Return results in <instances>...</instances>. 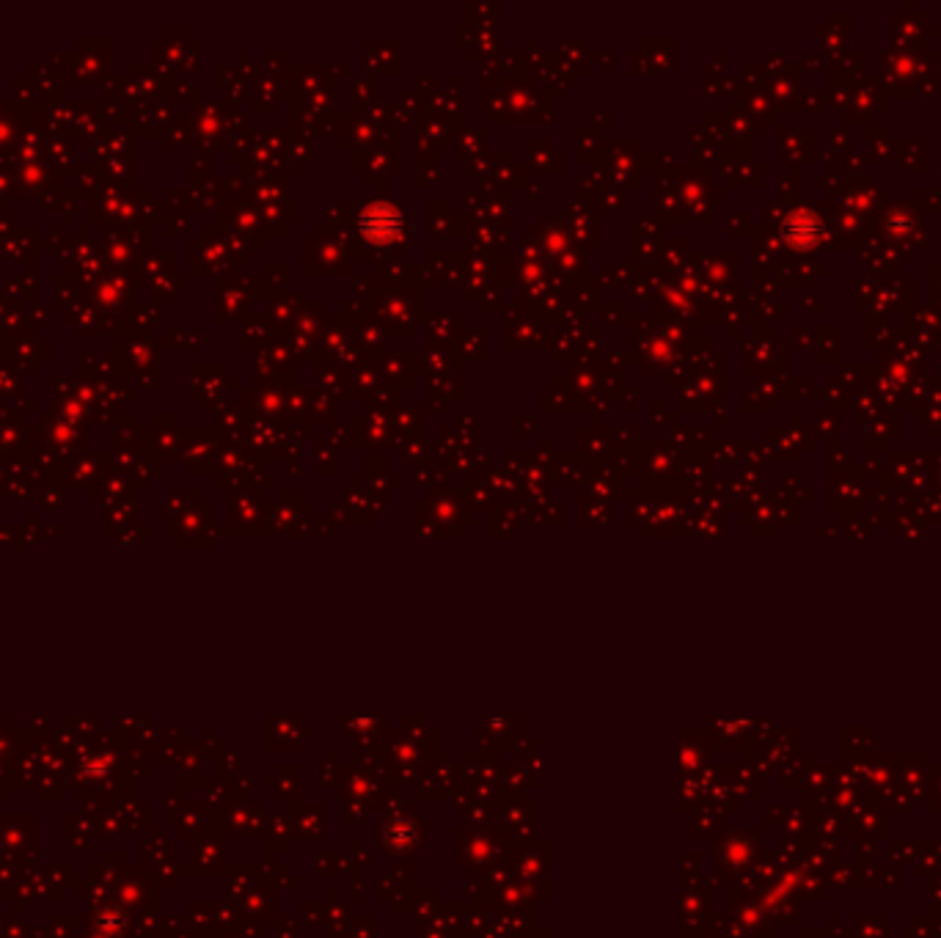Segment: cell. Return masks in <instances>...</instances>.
I'll return each instance as SVG.
<instances>
[{"instance_id": "obj_1", "label": "cell", "mask_w": 941, "mask_h": 938, "mask_svg": "<svg viewBox=\"0 0 941 938\" xmlns=\"http://www.w3.org/2000/svg\"><path fill=\"white\" fill-rule=\"evenodd\" d=\"M113 39H78L75 50H56L53 67L64 80V86L94 83L102 86L113 75Z\"/></svg>"}, {"instance_id": "obj_2", "label": "cell", "mask_w": 941, "mask_h": 938, "mask_svg": "<svg viewBox=\"0 0 941 938\" xmlns=\"http://www.w3.org/2000/svg\"><path fill=\"white\" fill-rule=\"evenodd\" d=\"M36 432H39L36 468L64 471L69 463H75L78 457L89 454V432L78 430L72 424H64L53 413L36 421Z\"/></svg>"}, {"instance_id": "obj_3", "label": "cell", "mask_w": 941, "mask_h": 938, "mask_svg": "<svg viewBox=\"0 0 941 938\" xmlns=\"http://www.w3.org/2000/svg\"><path fill=\"white\" fill-rule=\"evenodd\" d=\"M133 276L130 273H113L105 270L89 289H86V298L97 306V309L116 325V331L124 328V314H130V303H133Z\"/></svg>"}, {"instance_id": "obj_4", "label": "cell", "mask_w": 941, "mask_h": 938, "mask_svg": "<svg viewBox=\"0 0 941 938\" xmlns=\"http://www.w3.org/2000/svg\"><path fill=\"white\" fill-rule=\"evenodd\" d=\"M113 355H116V364L122 377H135V380H144L152 366L157 369V355H155V342H149V336L133 328H119L116 331V344H113Z\"/></svg>"}, {"instance_id": "obj_5", "label": "cell", "mask_w": 941, "mask_h": 938, "mask_svg": "<svg viewBox=\"0 0 941 938\" xmlns=\"http://www.w3.org/2000/svg\"><path fill=\"white\" fill-rule=\"evenodd\" d=\"M146 226L133 223V226H111L102 237V254H105V270L113 273H130L138 254L144 251Z\"/></svg>"}, {"instance_id": "obj_6", "label": "cell", "mask_w": 941, "mask_h": 938, "mask_svg": "<svg viewBox=\"0 0 941 938\" xmlns=\"http://www.w3.org/2000/svg\"><path fill=\"white\" fill-rule=\"evenodd\" d=\"M53 342L42 333H25L12 339V366L20 369L23 375H36L39 366L50 361Z\"/></svg>"}, {"instance_id": "obj_7", "label": "cell", "mask_w": 941, "mask_h": 938, "mask_svg": "<svg viewBox=\"0 0 941 938\" xmlns=\"http://www.w3.org/2000/svg\"><path fill=\"white\" fill-rule=\"evenodd\" d=\"M111 474V452H89L78 457L75 463H69L61 471L64 487H94L102 476Z\"/></svg>"}, {"instance_id": "obj_8", "label": "cell", "mask_w": 941, "mask_h": 938, "mask_svg": "<svg viewBox=\"0 0 941 938\" xmlns=\"http://www.w3.org/2000/svg\"><path fill=\"white\" fill-rule=\"evenodd\" d=\"M14 182H17V199L42 196V193L53 188V185H64V182L56 177V171H50L42 160H36V163H17V166H14Z\"/></svg>"}, {"instance_id": "obj_9", "label": "cell", "mask_w": 941, "mask_h": 938, "mask_svg": "<svg viewBox=\"0 0 941 938\" xmlns=\"http://www.w3.org/2000/svg\"><path fill=\"white\" fill-rule=\"evenodd\" d=\"M25 130H28V122L23 119V113L17 111L14 100L0 102V160H12Z\"/></svg>"}, {"instance_id": "obj_10", "label": "cell", "mask_w": 941, "mask_h": 938, "mask_svg": "<svg viewBox=\"0 0 941 938\" xmlns=\"http://www.w3.org/2000/svg\"><path fill=\"white\" fill-rule=\"evenodd\" d=\"M64 320H67L75 331H78V336H89V339L102 336L105 331H116V325H113V322L108 320V317H105V314H102V311L97 309L89 298L83 300L78 309H72L69 314H64Z\"/></svg>"}, {"instance_id": "obj_11", "label": "cell", "mask_w": 941, "mask_h": 938, "mask_svg": "<svg viewBox=\"0 0 941 938\" xmlns=\"http://www.w3.org/2000/svg\"><path fill=\"white\" fill-rule=\"evenodd\" d=\"M23 78L42 100H64V89H67V86H64V80H61V75H58L53 64H28Z\"/></svg>"}, {"instance_id": "obj_12", "label": "cell", "mask_w": 941, "mask_h": 938, "mask_svg": "<svg viewBox=\"0 0 941 938\" xmlns=\"http://www.w3.org/2000/svg\"><path fill=\"white\" fill-rule=\"evenodd\" d=\"M78 377L91 380V383H102V380L122 377V372H119V364H116V355L108 353V350H91V353L80 355Z\"/></svg>"}, {"instance_id": "obj_13", "label": "cell", "mask_w": 941, "mask_h": 938, "mask_svg": "<svg viewBox=\"0 0 941 938\" xmlns=\"http://www.w3.org/2000/svg\"><path fill=\"white\" fill-rule=\"evenodd\" d=\"M39 245H42V240L36 237V226H20V229L14 226V232L6 237V259L34 265L36 254L42 251Z\"/></svg>"}, {"instance_id": "obj_14", "label": "cell", "mask_w": 941, "mask_h": 938, "mask_svg": "<svg viewBox=\"0 0 941 938\" xmlns=\"http://www.w3.org/2000/svg\"><path fill=\"white\" fill-rule=\"evenodd\" d=\"M50 287H53V292H56V300L50 303V311H64V314H69L72 309H78L80 303L86 300V289H89V287H83L80 281H75L72 276H67V273H64V276L50 278Z\"/></svg>"}, {"instance_id": "obj_15", "label": "cell", "mask_w": 941, "mask_h": 938, "mask_svg": "<svg viewBox=\"0 0 941 938\" xmlns=\"http://www.w3.org/2000/svg\"><path fill=\"white\" fill-rule=\"evenodd\" d=\"M78 199V190H69L64 188V185H53V188L42 193V207L50 212H61V215H64V223H75V204H78Z\"/></svg>"}, {"instance_id": "obj_16", "label": "cell", "mask_w": 941, "mask_h": 938, "mask_svg": "<svg viewBox=\"0 0 941 938\" xmlns=\"http://www.w3.org/2000/svg\"><path fill=\"white\" fill-rule=\"evenodd\" d=\"M0 402H6V405L25 402L23 372L14 369L12 364H0Z\"/></svg>"}, {"instance_id": "obj_17", "label": "cell", "mask_w": 941, "mask_h": 938, "mask_svg": "<svg viewBox=\"0 0 941 938\" xmlns=\"http://www.w3.org/2000/svg\"><path fill=\"white\" fill-rule=\"evenodd\" d=\"M0 199H17V182H14V166L9 160H0Z\"/></svg>"}]
</instances>
